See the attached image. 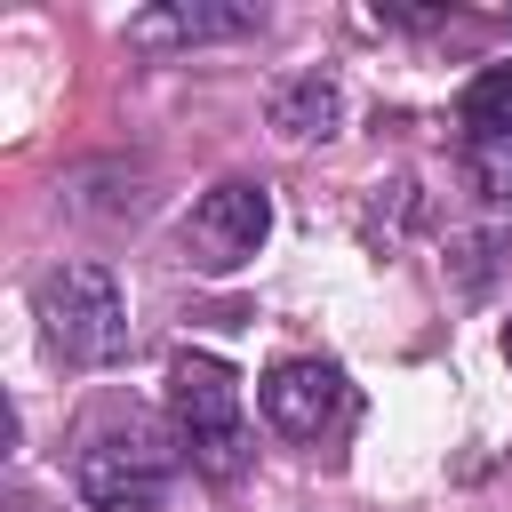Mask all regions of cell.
Returning <instances> with one entry per match:
<instances>
[{
	"label": "cell",
	"mask_w": 512,
	"mask_h": 512,
	"mask_svg": "<svg viewBox=\"0 0 512 512\" xmlns=\"http://www.w3.org/2000/svg\"><path fill=\"white\" fill-rule=\"evenodd\" d=\"M464 176H472V192L480 200H512V152H464Z\"/></svg>",
	"instance_id": "30bf717a"
},
{
	"label": "cell",
	"mask_w": 512,
	"mask_h": 512,
	"mask_svg": "<svg viewBox=\"0 0 512 512\" xmlns=\"http://www.w3.org/2000/svg\"><path fill=\"white\" fill-rule=\"evenodd\" d=\"M32 312H40V336L72 368H112L128 352V296H120V280L104 264H56V272H40Z\"/></svg>",
	"instance_id": "6da1fadb"
},
{
	"label": "cell",
	"mask_w": 512,
	"mask_h": 512,
	"mask_svg": "<svg viewBox=\"0 0 512 512\" xmlns=\"http://www.w3.org/2000/svg\"><path fill=\"white\" fill-rule=\"evenodd\" d=\"M264 32V8L248 0H152L128 16V48H216Z\"/></svg>",
	"instance_id": "8992f818"
},
{
	"label": "cell",
	"mask_w": 512,
	"mask_h": 512,
	"mask_svg": "<svg viewBox=\"0 0 512 512\" xmlns=\"http://www.w3.org/2000/svg\"><path fill=\"white\" fill-rule=\"evenodd\" d=\"M264 120L288 136V144H328L336 128H344V80L336 72H288V80H272V96H264Z\"/></svg>",
	"instance_id": "52a82bcc"
},
{
	"label": "cell",
	"mask_w": 512,
	"mask_h": 512,
	"mask_svg": "<svg viewBox=\"0 0 512 512\" xmlns=\"http://www.w3.org/2000/svg\"><path fill=\"white\" fill-rule=\"evenodd\" d=\"M504 360H512V328H504Z\"/></svg>",
	"instance_id": "8fae6325"
},
{
	"label": "cell",
	"mask_w": 512,
	"mask_h": 512,
	"mask_svg": "<svg viewBox=\"0 0 512 512\" xmlns=\"http://www.w3.org/2000/svg\"><path fill=\"white\" fill-rule=\"evenodd\" d=\"M168 416H176V440L192 448V464L208 480H232L248 464V424H240V376L216 360V352H176L168 368Z\"/></svg>",
	"instance_id": "7a4b0ae2"
},
{
	"label": "cell",
	"mask_w": 512,
	"mask_h": 512,
	"mask_svg": "<svg viewBox=\"0 0 512 512\" xmlns=\"http://www.w3.org/2000/svg\"><path fill=\"white\" fill-rule=\"evenodd\" d=\"M264 232H272V192L248 184V176H232V184H208V192L192 200V216H184V256H192L200 272H240V264L264 248Z\"/></svg>",
	"instance_id": "277c9868"
},
{
	"label": "cell",
	"mask_w": 512,
	"mask_h": 512,
	"mask_svg": "<svg viewBox=\"0 0 512 512\" xmlns=\"http://www.w3.org/2000/svg\"><path fill=\"white\" fill-rule=\"evenodd\" d=\"M464 152H512V64H488L456 104Z\"/></svg>",
	"instance_id": "ba28073f"
},
{
	"label": "cell",
	"mask_w": 512,
	"mask_h": 512,
	"mask_svg": "<svg viewBox=\"0 0 512 512\" xmlns=\"http://www.w3.org/2000/svg\"><path fill=\"white\" fill-rule=\"evenodd\" d=\"M256 408H264L272 432H288V440H320V432L344 424L352 384H344L336 360H272L264 384H256Z\"/></svg>",
	"instance_id": "5b68a950"
},
{
	"label": "cell",
	"mask_w": 512,
	"mask_h": 512,
	"mask_svg": "<svg viewBox=\"0 0 512 512\" xmlns=\"http://www.w3.org/2000/svg\"><path fill=\"white\" fill-rule=\"evenodd\" d=\"M72 488L88 512H160L168 504V448L128 424V432H96L72 456Z\"/></svg>",
	"instance_id": "3957f363"
},
{
	"label": "cell",
	"mask_w": 512,
	"mask_h": 512,
	"mask_svg": "<svg viewBox=\"0 0 512 512\" xmlns=\"http://www.w3.org/2000/svg\"><path fill=\"white\" fill-rule=\"evenodd\" d=\"M496 256H504V240H496V232H464V240H448V272H456V288H464V296H480V288H488V272H496Z\"/></svg>",
	"instance_id": "9c48e42d"
}]
</instances>
